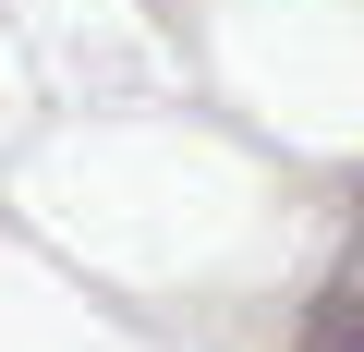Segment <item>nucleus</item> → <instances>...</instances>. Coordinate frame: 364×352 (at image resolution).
I'll use <instances>...</instances> for the list:
<instances>
[{
  "label": "nucleus",
  "instance_id": "1",
  "mask_svg": "<svg viewBox=\"0 0 364 352\" xmlns=\"http://www.w3.org/2000/svg\"><path fill=\"white\" fill-rule=\"evenodd\" d=\"M316 352H364V292H328L316 304Z\"/></svg>",
  "mask_w": 364,
  "mask_h": 352
}]
</instances>
